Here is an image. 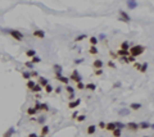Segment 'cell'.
<instances>
[{
  "label": "cell",
  "mask_w": 154,
  "mask_h": 137,
  "mask_svg": "<svg viewBox=\"0 0 154 137\" xmlns=\"http://www.w3.org/2000/svg\"><path fill=\"white\" fill-rule=\"evenodd\" d=\"M105 129L107 131H111V132H113V131L116 129V123L114 122H109L105 124Z\"/></svg>",
  "instance_id": "9c48e42d"
},
{
  "label": "cell",
  "mask_w": 154,
  "mask_h": 137,
  "mask_svg": "<svg viewBox=\"0 0 154 137\" xmlns=\"http://www.w3.org/2000/svg\"><path fill=\"white\" fill-rule=\"evenodd\" d=\"M108 65H109V67H112V68H116V65H114V63H113V62H109V63H108Z\"/></svg>",
  "instance_id": "f6af8a7d"
},
{
  "label": "cell",
  "mask_w": 154,
  "mask_h": 137,
  "mask_svg": "<svg viewBox=\"0 0 154 137\" xmlns=\"http://www.w3.org/2000/svg\"><path fill=\"white\" fill-rule=\"evenodd\" d=\"M41 88H42L41 86H40L39 83H36V85H35V87H33L31 91H32V92H40V91H41Z\"/></svg>",
  "instance_id": "cb8c5ba5"
},
{
  "label": "cell",
  "mask_w": 154,
  "mask_h": 137,
  "mask_svg": "<svg viewBox=\"0 0 154 137\" xmlns=\"http://www.w3.org/2000/svg\"><path fill=\"white\" fill-rule=\"evenodd\" d=\"M77 85V90H84L85 88V85L82 83V82H78V83H76Z\"/></svg>",
  "instance_id": "8d00e7d4"
},
{
  "label": "cell",
  "mask_w": 154,
  "mask_h": 137,
  "mask_svg": "<svg viewBox=\"0 0 154 137\" xmlns=\"http://www.w3.org/2000/svg\"><path fill=\"white\" fill-rule=\"evenodd\" d=\"M8 32H9V35H10L13 39H15L17 41H22V40H23V33H22L21 31H18V30H9Z\"/></svg>",
  "instance_id": "7a4b0ae2"
},
{
  "label": "cell",
  "mask_w": 154,
  "mask_h": 137,
  "mask_svg": "<svg viewBox=\"0 0 154 137\" xmlns=\"http://www.w3.org/2000/svg\"><path fill=\"white\" fill-rule=\"evenodd\" d=\"M28 137H39L36 135V133H30V135H28Z\"/></svg>",
  "instance_id": "7dc6e473"
},
{
  "label": "cell",
  "mask_w": 154,
  "mask_h": 137,
  "mask_svg": "<svg viewBox=\"0 0 154 137\" xmlns=\"http://www.w3.org/2000/svg\"><path fill=\"white\" fill-rule=\"evenodd\" d=\"M113 136L114 137H121V129L116 128L114 131H113Z\"/></svg>",
  "instance_id": "d6a6232c"
},
{
  "label": "cell",
  "mask_w": 154,
  "mask_h": 137,
  "mask_svg": "<svg viewBox=\"0 0 154 137\" xmlns=\"http://www.w3.org/2000/svg\"><path fill=\"white\" fill-rule=\"evenodd\" d=\"M89 53L93 54V55H96V54H98V49H96V46H91L89 49Z\"/></svg>",
  "instance_id": "603a6c76"
},
{
  "label": "cell",
  "mask_w": 154,
  "mask_h": 137,
  "mask_svg": "<svg viewBox=\"0 0 154 137\" xmlns=\"http://www.w3.org/2000/svg\"><path fill=\"white\" fill-rule=\"evenodd\" d=\"M93 67L95 69H102V67H103V62L100 59H95L94 60V63H93Z\"/></svg>",
  "instance_id": "ba28073f"
},
{
  "label": "cell",
  "mask_w": 154,
  "mask_h": 137,
  "mask_svg": "<svg viewBox=\"0 0 154 137\" xmlns=\"http://www.w3.org/2000/svg\"><path fill=\"white\" fill-rule=\"evenodd\" d=\"M84 39H87L86 35H80V36H77L76 39H75V41H76V42H80V41H82Z\"/></svg>",
  "instance_id": "d4e9b609"
},
{
  "label": "cell",
  "mask_w": 154,
  "mask_h": 137,
  "mask_svg": "<svg viewBox=\"0 0 154 137\" xmlns=\"http://www.w3.org/2000/svg\"><path fill=\"white\" fill-rule=\"evenodd\" d=\"M26 113L28 114V115H36L37 111H36L35 109H33V108H28V109L26 110Z\"/></svg>",
  "instance_id": "44dd1931"
},
{
  "label": "cell",
  "mask_w": 154,
  "mask_h": 137,
  "mask_svg": "<svg viewBox=\"0 0 154 137\" xmlns=\"http://www.w3.org/2000/svg\"><path fill=\"white\" fill-rule=\"evenodd\" d=\"M76 119H77V122H84V120L86 119V117H85V115H78Z\"/></svg>",
  "instance_id": "f35d334b"
},
{
  "label": "cell",
  "mask_w": 154,
  "mask_h": 137,
  "mask_svg": "<svg viewBox=\"0 0 154 137\" xmlns=\"http://www.w3.org/2000/svg\"><path fill=\"white\" fill-rule=\"evenodd\" d=\"M48 133H49V127L48 126H44L42 128H41V136H45L46 137Z\"/></svg>",
  "instance_id": "ffe728a7"
},
{
  "label": "cell",
  "mask_w": 154,
  "mask_h": 137,
  "mask_svg": "<svg viewBox=\"0 0 154 137\" xmlns=\"http://www.w3.org/2000/svg\"><path fill=\"white\" fill-rule=\"evenodd\" d=\"M94 74H95V76H102L103 71H102V69H95V71H94Z\"/></svg>",
  "instance_id": "74e56055"
},
{
  "label": "cell",
  "mask_w": 154,
  "mask_h": 137,
  "mask_svg": "<svg viewBox=\"0 0 154 137\" xmlns=\"http://www.w3.org/2000/svg\"><path fill=\"white\" fill-rule=\"evenodd\" d=\"M54 71H55V77H61V73H62V67L61 65H54Z\"/></svg>",
  "instance_id": "4fadbf2b"
},
{
  "label": "cell",
  "mask_w": 154,
  "mask_h": 137,
  "mask_svg": "<svg viewBox=\"0 0 154 137\" xmlns=\"http://www.w3.org/2000/svg\"><path fill=\"white\" fill-rule=\"evenodd\" d=\"M40 110H42V111H48L49 110V106H48V104H41L40 105Z\"/></svg>",
  "instance_id": "1f68e13d"
},
{
  "label": "cell",
  "mask_w": 154,
  "mask_h": 137,
  "mask_svg": "<svg viewBox=\"0 0 154 137\" xmlns=\"http://www.w3.org/2000/svg\"><path fill=\"white\" fill-rule=\"evenodd\" d=\"M30 74H31V77H39V73H37L36 71H32Z\"/></svg>",
  "instance_id": "ab89813d"
},
{
  "label": "cell",
  "mask_w": 154,
  "mask_h": 137,
  "mask_svg": "<svg viewBox=\"0 0 154 137\" xmlns=\"http://www.w3.org/2000/svg\"><path fill=\"white\" fill-rule=\"evenodd\" d=\"M136 5H137L136 1H127V7L130 9H135V8H136Z\"/></svg>",
  "instance_id": "7402d4cb"
},
{
  "label": "cell",
  "mask_w": 154,
  "mask_h": 137,
  "mask_svg": "<svg viewBox=\"0 0 154 137\" xmlns=\"http://www.w3.org/2000/svg\"><path fill=\"white\" fill-rule=\"evenodd\" d=\"M41 62V59L39 58V56H33L32 59H31V63H32V64H35V63H40Z\"/></svg>",
  "instance_id": "836d02e7"
},
{
  "label": "cell",
  "mask_w": 154,
  "mask_h": 137,
  "mask_svg": "<svg viewBox=\"0 0 154 137\" xmlns=\"http://www.w3.org/2000/svg\"><path fill=\"white\" fill-rule=\"evenodd\" d=\"M144 51H145V47L141 46V45H135V46L131 47V49H128V53H130V55L134 56V58H136V56L141 55V54H143Z\"/></svg>",
  "instance_id": "6da1fadb"
},
{
  "label": "cell",
  "mask_w": 154,
  "mask_h": 137,
  "mask_svg": "<svg viewBox=\"0 0 154 137\" xmlns=\"http://www.w3.org/2000/svg\"><path fill=\"white\" fill-rule=\"evenodd\" d=\"M56 79H58V81H61L62 83H64L65 86L68 85V82H70V78H67V77H63V76H61V77H58Z\"/></svg>",
  "instance_id": "ac0fdd59"
},
{
  "label": "cell",
  "mask_w": 154,
  "mask_h": 137,
  "mask_svg": "<svg viewBox=\"0 0 154 137\" xmlns=\"http://www.w3.org/2000/svg\"><path fill=\"white\" fill-rule=\"evenodd\" d=\"M54 91L56 92V94H59V92L62 91V87H56V88H54Z\"/></svg>",
  "instance_id": "7bdbcfd3"
},
{
  "label": "cell",
  "mask_w": 154,
  "mask_h": 137,
  "mask_svg": "<svg viewBox=\"0 0 154 137\" xmlns=\"http://www.w3.org/2000/svg\"><path fill=\"white\" fill-rule=\"evenodd\" d=\"M80 104H81V100H80V99H77V100L71 101V103L68 104V108H70V109H75V108H77Z\"/></svg>",
  "instance_id": "52a82bcc"
},
{
  "label": "cell",
  "mask_w": 154,
  "mask_h": 137,
  "mask_svg": "<svg viewBox=\"0 0 154 137\" xmlns=\"http://www.w3.org/2000/svg\"><path fill=\"white\" fill-rule=\"evenodd\" d=\"M35 85H36V82L33 81V79H28V81H27V83H26V86H27V88H28V90H32V88L35 87Z\"/></svg>",
  "instance_id": "5bb4252c"
},
{
  "label": "cell",
  "mask_w": 154,
  "mask_h": 137,
  "mask_svg": "<svg viewBox=\"0 0 154 137\" xmlns=\"http://www.w3.org/2000/svg\"><path fill=\"white\" fill-rule=\"evenodd\" d=\"M33 37H36V39H45V32H44L42 30H36L33 31Z\"/></svg>",
  "instance_id": "8992f818"
},
{
  "label": "cell",
  "mask_w": 154,
  "mask_h": 137,
  "mask_svg": "<svg viewBox=\"0 0 154 137\" xmlns=\"http://www.w3.org/2000/svg\"><path fill=\"white\" fill-rule=\"evenodd\" d=\"M26 56H28V58H33V56H36V51L35 50H27L26 51Z\"/></svg>",
  "instance_id": "d6986e66"
},
{
  "label": "cell",
  "mask_w": 154,
  "mask_h": 137,
  "mask_svg": "<svg viewBox=\"0 0 154 137\" xmlns=\"http://www.w3.org/2000/svg\"><path fill=\"white\" fill-rule=\"evenodd\" d=\"M95 131H96V127L94 126V124H91V126L87 127V135H94Z\"/></svg>",
  "instance_id": "9a60e30c"
},
{
  "label": "cell",
  "mask_w": 154,
  "mask_h": 137,
  "mask_svg": "<svg viewBox=\"0 0 154 137\" xmlns=\"http://www.w3.org/2000/svg\"><path fill=\"white\" fill-rule=\"evenodd\" d=\"M65 90H67V92H68L70 95H73V92H75V88H73V87H71L70 85L65 86Z\"/></svg>",
  "instance_id": "484cf974"
},
{
  "label": "cell",
  "mask_w": 154,
  "mask_h": 137,
  "mask_svg": "<svg viewBox=\"0 0 154 137\" xmlns=\"http://www.w3.org/2000/svg\"><path fill=\"white\" fill-rule=\"evenodd\" d=\"M14 133V127H10L8 131H5V133L3 135V137H12Z\"/></svg>",
  "instance_id": "7c38bea8"
},
{
  "label": "cell",
  "mask_w": 154,
  "mask_h": 137,
  "mask_svg": "<svg viewBox=\"0 0 154 137\" xmlns=\"http://www.w3.org/2000/svg\"><path fill=\"white\" fill-rule=\"evenodd\" d=\"M121 50H128V42L127 41H123L121 44Z\"/></svg>",
  "instance_id": "f1b7e54d"
},
{
  "label": "cell",
  "mask_w": 154,
  "mask_h": 137,
  "mask_svg": "<svg viewBox=\"0 0 154 137\" xmlns=\"http://www.w3.org/2000/svg\"><path fill=\"white\" fill-rule=\"evenodd\" d=\"M117 55L122 56V58H126V56H130V53H128V50H121L119 49L117 51Z\"/></svg>",
  "instance_id": "30bf717a"
},
{
  "label": "cell",
  "mask_w": 154,
  "mask_h": 137,
  "mask_svg": "<svg viewBox=\"0 0 154 137\" xmlns=\"http://www.w3.org/2000/svg\"><path fill=\"white\" fill-rule=\"evenodd\" d=\"M118 19L122 21V22H126V23H130L131 18H130V15H128L126 12L121 10V12H119V18H118Z\"/></svg>",
  "instance_id": "3957f363"
},
{
  "label": "cell",
  "mask_w": 154,
  "mask_h": 137,
  "mask_svg": "<svg viewBox=\"0 0 154 137\" xmlns=\"http://www.w3.org/2000/svg\"><path fill=\"white\" fill-rule=\"evenodd\" d=\"M85 88H86V90H90V91H95L96 85L95 83H87V85H85Z\"/></svg>",
  "instance_id": "2e32d148"
},
{
  "label": "cell",
  "mask_w": 154,
  "mask_h": 137,
  "mask_svg": "<svg viewBox=\"0 0 154 137\" xmlns=\"http://www.w3.org/2000/svg\"><path fill=\"white\" fill-rule=\"evenodd\" d=\"M78 117V111H73V114H72V119H76V118Z\"/></svg>",
  "instance_id": "60d3db41"
},
{
  "label": "cell",
  "mask_w": 154,
  "mask_h": 137,
  "mask_svg": "<svg viewBox=\"0 0 154 137\" xmlns=\"http://www.w3.org/2000/svg\"><path fill=\"white\" fill-rule=\"evenodd\" d=\"M40 105H41V104H40L39 101L36 100V101H35V106H33V109H35L36 111H40Z\"/></svg>",
  "instance_id": "d590c367"
},
{
  "label": "cell",
  "mask_w": 154,
  "mask_h": 137,
  "mask_svg": "<svg viewBox=\"0 0 154 137\" xmlns=\"http://www.w3.org/2000/svg\"><path fill=\"white\" fill-rule=\"evenodd\" d=\"M149 127H150V124H149V123H146V122H144V123L139 124V128H143V129H146V128H149Z\"/></svg>",
  "instance_id": "4dcf8cb0"
},
{
  "label": "cell",
  "mask_w": 154,
  "mask_h": 137,
  "mask_svg": "<svg viewBox=\"0 0 154 137\" xmlns=\"http://www.w3.org/2000/svg\"><path fill=\"white\" fill-rule=\"evenodd\" d=\"M70 79H72V81H73V82H76V83H78V82H81V76L78 74L77 69H75V71L72 72V74H71Z\"/></svg>",
  "instance_id": "5b68a950"
},
{
  "label": "cell",
  "mask_w": 154,
  "mask_h": 137,
  "mask_svg": "<svg viewBox=\"0 0 154 137\" xmlns=\"http://www.w3.org/2000/svg\"><path fill=\"white\" fill-rule=\"evenodd\" d=\"M126 127H127L128 131H131V132H137V131H139V124L135 123V122H128Z\"/></svg>",
  "instance_id": "277c9868"
},
{
  "label": "cell",
  "mask_w": 154,
  "mask_h": 137,
  "mask_svg": "<svg viewBox=\"0 0 154 137\" xmlns=\"http://www.w3.org/2000/svg\"><path fill=\"white\" fill-rule=\"evenodd\" d=\"M22 77H23L24 79H31V74L28 72H23L22 73Z\"/></svg>",
  "instance_id": "e575fe53"
},
{
  "label": "cell",
  "mask_w": 154,
  "mask_h": 137,
  "mask_svg": "<svg viewBox=\"0 0 154 137\" xmlns=\"http://www.w3.org/2000/svg\"><path fill=\"white\" fill-rule=\"evenodd\" d=\"M44 90L46 91V94H50V92H53V91H54V88H53L50 85H48V86H45V87H44Z\"/></svg>",
  "instance_id": "f546056e"
},
{
  "label": "cell",
  "mask_w": 154,
  "mask_h": 137,
  "mask_svg": "<svg viewBox=\"0 0 154 137\" xmlns=\"http://www.w3.org/2000/svg\"><path fill=\"white\" fill-rule=\"evenodd\" d=\"M84 62V59H78V60H75V63L76 64H80V63H82Z\"/></svg>",
  "instance_id": "bcb514c9"
},
{
  "label": "cell",
  "mask_w": 154,
  "mask_h": 137,
  "mask_svg": "<svg viewBox=\"0 0 154 137\" xmlns=\"http://www.w3.org/2000/svg\"><path fill=\"white\" fill-rule=\"evenodd\" d=\"M39 137H45V136H39Z\"/></svg>",
  "instance_id": "c3c4849f"
},
{
  "label": "cell",
  "mask_w": 154,
  "mask_h": 137,
  "mask_svg": "<svg viewBox=\"0 0 154 137\" xmlns=\"http://www.w3.org/2000/svg\"><path fill=\"white\" fill-rule=\"evenodd\" d=\"M144 137H149V136H144Z\"/></svg>",
  "instance_id": "681fc988"
},
{
  "label": "cell",
  "mask_w": 154,
  "mask_h": 137,
  "mask_svg": "<svg viewBox=\"0 0 154 137\" xmlns=\"http://www.w3.org/2000/svg\"><path fill=\"white\" fill-rule=\"evenodd\" d=\"M90 44H91V46H95L96 44H98V39L96 37H90Z\"/></svg>",
  "instance_id": "83f0119b"
},
{
  "label": "cell",
  "mask_w": 154,
  "mask_h": 137,
  "mask_svg": "<svg viewBox=\"0 0 154 137\" xmlns=\"http://www.w3.org/2000/svg\"><path fill=\"white\" fill-rule=\"evenodd\" d=\"M141 108V104H139V103H132L130 105V109L131 110H139Z\"/></svg>",
  "instance_id": "e0dca14e"
},
{
  "label": "cell",
  "mask_w": 154,
  "mask_h": 137,
  "mask_svg": "<svg viewBox=\"0 0 154 137\" xmlns=\"http://www.w3.org/2000/svg\"><path fill=\"white\" fill-rule=\"evenodd\" d=\"M146 69H148V63H143V64H141V68H140V72L141 73H145Z\"/></svg>",
  "instance_id": "4316f807"
},
{
  "label": "cell",
  "mask_w": 154,
  "mask_h": 137,
  "mask_svg": "<svg viewBox=\"0 0 154 137\" xmlns=\"http://www.w3.org/2000/svg\"><path fill=\"white\" fill-rule=\"evenodd\" d=\"M39 85L41 86V87H45V86L49 85V81L44 77H39Z\"/></svg>",
  "instance_id": "8fae6325"
},
{
  "label": "cell",
  "mask_w": 154,
  "mask_h": 137,
  "mask_svg": "<svg viewBox=\"0 0 154 137\" xmlns=\"http://www.w3.org/2000/svg\"><path fill=\"white\" fill-rule=\"evenodd\" d=\"M99 127H100V128H105V124H104V122H100V123H99Z\"/></svg>",
  "instance_id": "ee69618b"
},
{
  "label": "cell",
  "mask_w": 154,
  "mask_h": 137,
  "mask_svg": "<svg viewBox=\"0 0 154 137\" xmlns=\"http://www.w3.org/2000/svg\"><path fill=\"white\" fill-rule=\"evenodd\" d=\"M134 67H135V68H136V69H139V71H140V68H141V64H140V63H134Z\"/></svg>",
  "instance_id": "b9f144b4"
}]
</instances>
